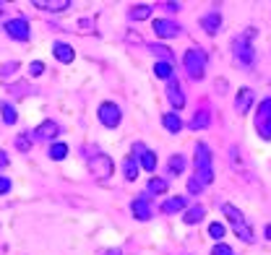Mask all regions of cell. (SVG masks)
Returning a JSON list of instances; mask_svg holds the SVG:
<instances>
[{
  "label": "cell",
  "mask_w": 271,
  "mask_h": 255,
  "mask_svg": "<svg viewBox=\"0 0 271 255\" xmlns=\"http://www.w3.org/2000/svg\"><path fill=\"white\" fill-rule=\"evenodd\" d=\"M222 214L227 216V221L232 224V229H235V235L242 240V242H248L251 245L256 237H253V229H251V224H248V219L242 216V211L237 206H232V203H224L222 206Z\"/></svg>",
  "instance_id": "obj_1"
},
{
  "label": "cell",
  "mask_w": 271,
  "mask_h": 255,
  "mask_svg": "<svg viewBox=\"0 0 271 255\" xmlns=\"http://www.w3.org/2000/svg\"><path fill=\"white\" fill-rule=\"evenodd\" d=\"M196 180L206 188L209 182H214V156L206 144L196 146Z\"/></svg>",
  "instance_id": "obj_2"
},
{
  "label": "cell",
  "mask_w": 271,
  "mask_h": 255,
  "mask_svg": "<svg viewBox=\"0 0 271 255\" xmlns=\"http://www.w3.org/2000/svg\"><path fill=\"white\" fill-rule=\"evenodd\" d=\"M183 65L185 71L193 81H201L203 73H206V52H203L201 47H191L185 50V58H183Z\"/></svg>",
  "instance_id": "obj_3"
},
{
  "label": "cell",
  "mask_w": 271,
  "mask_h": 255,
  "mask_svg": "<svg viewBox=\"0 0 271 255\" xmlns=\"http://www.w3.org/2000/svg\"><path fill=\"white\" fill-rule=\"evenodd\" d=\"M253 34H256L253 29H248L242 37L235 39V58H237V63L245 65V68H251V65H253V58H256V52H253V47H251Z\"/></svg>",
  "instance_id": "obj_4"
},
{
  "label": "cell",
  "mask_w": 271,
  "mask_h": 255,
  "mask_svg": "<svg viewBox=\"0 0 271 255\" xmlns=\"http://www.w3.org/2000/svg\"><path fill=\"white\" fill-rule=\"evenodd\" d=\"M256 130L263 141H271V99H263L258 112H256Z\"/></svg>",
  "instance_id": "obj_5"
},
{
  "label": "cell",
  "mask_w": 271,
  "mask_h": 255,
  "mask_svg": "<svg viewBox=\"0 0 271 255\" xmlns=\"http://www.w3.org/2000/svg\"><path fill=\"white\" fill-rule=\"evenodd\" d=\"M89 169H92V175L97 180H107L112 175V169H115V164H112V159L107 154H94L89 159Z\"/></svg>",
  "instance_id": "obj_6"
},
{
  "label": "cell",
  "mask_w": 271,
  "mask_h": 255,
  "mask_svg": "<svg viewBox=\"0 0 271 255\" xmlns=\"http://www.w3.org/2000/svg\"><path fill=\"white\" fill-rule=\"evenodd\" d=\"M99 123L104 125V128H118L120 125V107L115 104V102H104V104H99Z\"/></svg>",
  "instance_id": "obj_7"
},
{
  "label": "cell",
  "mask_w": 271,
  "mask_h": 255,
  "mask_svg": "<svg viewBox=\"0 0 271 255\" xmlns=\"http://www.w3.org/2000/svg\"><path fill=\"white\" fill-rule=\"evenodd\" d=\"M180 29L175 21H170V18H154V34L156 37H162V39H172V37H180Z\"/></svg>",
  "instance_id": "obj_8"
},
{
  "label": "cell",
  "mask_w": 271,
  "mask_h": 255,
  "mask_svg": "<svg viewBox=\"0 0 271 255\" xmlns=\"http://www.w3.org/2000/svg\"><path fill=\"white\" fill-rule=\"evenodd\" d=\"M130 211H133V216L139 219V221H149L151 219V198H149V193H144V195H139L133 203H130Z\"/></svg>",
  "instance_id": "obj_9"
},
{
  "label": "cell",
  "mask_w": 271,
  "mask_h": 255,
  "mask_svg": "<svg viewBox=\"0 0 271 255\" xmlns=\"http://www.w3.org/2000/svg\"><path fill=\"white\" fill-rule=\"evenodd\" d=\"M6 32H8V37H13V39H18V42H26V39L32 37L29 24H26L24 18H13V21H8V24H6Z\"/></svg>",
  "instance_id": "obj_10"
},
{
  "label": "cell",
  "mask_w": 271,
  "mask_h": 255,
  "mask_svg": "<svg viewBox=\"0 0 271 255\" xmlns=\"http://www.w3.org/2000/svg\"><path fill=\"white\" fill-rule=\"evenodd\" d=\"M133 156H139L141 167H144L146 172H154V169H156V156H154V151H149L144 144H136V146H133Z\"/></svg>",
  "instance_id": "obj_11"
},
{
  "label": "cell",
  "mask_w": 271,
  "mask_h": 255,
  "mask_svg": "<svg viewBox=\"0 0 271 255\" xmlns=\"http://www.w3.org/2000/svg\"><path fill=\"white\" fill-rule=\"evenodd\" d=\"M167 99H170V104L175 109H183L185 107V94H183V89H180V83L175 78H170V83H167Z\"/></svg>",
  "instance_id": "obj_12"
},
{
  "label": "cell",
  "mask_w": 271,
  "mask_h": 255,
  "mask_svg": "<svg viewBox=\"0 0 271 255\" xmlns=\"http://www.w3.org/2000/svg\"><path fill=\"white\" fill-rule=\"evenodd\" d=\"M34 8L60 13V11H65V8H71V0H34Z\"/></svg>",
  "instance_id": "obj_13"
},
{
  "label": "cell",
  "mask_w": 271,
  "mask_h": 255,
  "mask_svg": "<svg viewBox=\"0 0 271 255\" xmlns=\"http://www.w3.org/2000/svg\"><path fill=\"white\" fill-rule=\"evenodd\" d=\"M251 104H253V91L251 89H240L237 97H235V109L242 115V112L251 109Z\"/></svg>",
  "instance_id": "obj_14"
},
{
  "label": "cell",
  "mask_w": 271,
  "mask_h": 255,
  "mask_svg": "<svg viewBox=\"0 0 271 255\" xmlns=\"http://www.w3.org/2000/svg\"><path fill=\"white\" fill-rule=\"evenodd\" d=\"M201 26L206 29V34H216L219 26H222V16H219V11H211V13L203 16V18H201Z\"/></svg>",
  "instance_id": "obj_15"
},
{
  "label": "cell",
  "mask_w": 271,
  "mask_h": 255,
  "mask_svg": "<svg viewBox=\"0 0 271 255\" xmlns=\"http://www.w3.org/2000/svg\"><path fill=\"white\" fill-rule=\"evenodd\" d=\"M52 55L60 60V63H73V47L65 42H55L52 44Z\"/></svg>",
  "instance_id": "obj_16"
},
{
  "label": "cell",
  "mask_w": 271,
  "mask_h": 255,
  "mask_svg": "<svg viewBox=\"0 0 271 255\" xmlns=\"http://www.w3.org/2000/svg\"><path fill=\"white\" fill-rule=\"evenodd\" d=\"M58 130H60V128H58L52 120H44V123L34 130V135L39 138V141H50V138H55V135H58Z\"/></svg>",
  "instance_id": "obj_17"
},
{
  "label": "cell",
  "mask_w": 271,
  "mask_h": 255,
  "mask_svg": "<svg viewBox=\"0 0 271 255\" xmlns=\"http://www.w3.org/2000/svg\"><path fill=\"white\" fill-rule=\"evenodd\" d=\"M183 208H185V198L183 195H175V198H170V201L162 203V214H177V211H183Z\"/></svg>",
  "instance_id": "obj_18"
},
{
  "label": "cell",
  "mask_w": 271,
  "mask_h": 255,
  "mask_svg": "<svg viewBox=\"0 0 271 255\" xmlns=\"http://www.w3.org/2000/svg\"><path fill=\"white\" fill-rule=\"evenodd\" d=\"M162 125H165L170 133H180V130H183V120H180V115H175V112H167V115H165Z\"/></svg>",
  "instance_id": "obj_19"
},
{
  "label": "cell",
  "mask_w": 271,
  "mask_h": 255,
  "mask_svg": "<svg viewBox=\"0 0 271 255\" xmlns=\"http://www.w3.org/2000/svg\"><path fill=\"white\" fill-rule=\"evenodd\" d=\"M139 161H136V156L130 154L125 161H123V175H125V180H136V177H139Z\"/></svg>",
  "instance_id": "obj_20"
},
{
  "label": "cell",
  "mask_w": 271,
  "mask_h": 255,
  "mask_svg": "<svg viewBox=\"0 0 271 255\" xmlns=\"http://www.w3.org/2000/svg\"><path fill=\"white\" fill-rule=\"evenodd\" d=\"M203 214H206V208H203V206H191L185 211V216H183V221L185 224H198L203 219Z\"/></svg>",
  "instance_id": "obj_21"
},
{
  "label": "cell",
  "mask_w": 271,
  "mask_h": 255,
  "mask_svg": "<svg viewBox=\"0 0 271 255\" xmlns=\"http://www.w3.org/2000/svg\"><path fill=\"white\" fill-rule=\"evenodd\" d=\"M154 73H156V78H172V63H165V60H156V65H154Z\"/></svg>",
  "instance_id": "obj_22"
},
{
  "label": "cell",
  "mask_w": 271,
  "mask_h": 255,
  "mask_svg": "<svg viewBox=\"0 0 271 255\" xmlns=\"http://www.w3.org/2000/svg\"><path fill=\"white\" fill-rule=\"evenodd\" d=\"M151 16V6H136V8H130V18L133 21H146Z\"/></svg>",
  "instance_id": "obj_23"
},
{
  "label": "cell",
  "mask_w": 271,
  "mask_h": 255,
  "mask_svg": "<svg viewBox=\"0 0 271 255\" xmlns=\"http://www.w3.org/2000/svg\"><path fill=\"white\" fill-rule=\"evenodd\" d=\"M0 109H3V120H6V125H16V120H18V115H16V107L6 102V104L0 107Z\"/></svg>",
  "instance_id": "obj_24"
},
{
  "label": "cell",
  "mask_w": 271,
  "mask_h": 255,
  "mask_svg": "<svg viewBox=\"0 0 271 255\" xmlns=\"http://www.w3.org/2000/svg\"><path fill=\"white\" fill-rule=\"evenodd\" d=\"M183 169H185V159L180 156V154H175V156L170 159V172H172V175H180Z\"/></svg>",
  "instance_id": "obj_25"
},
{
  "label": "cell",
  "mask_w": 271,
  "mask_h": 255,
  "mask_svg": "<svg viewBox=\"0 0 271 255\" xmlns=\"http://www.w3.org/2000/svg\"><path fill=\"white\" fill-rule=\"evenodd\" d=\"M65 154H68V146L65 144H52L50 146V159L60 161V159H65Z\"/></svg>",
  "instance_id": "obj_26"
},
{
  "label": "cell",
  "mask_w": 271,
  "mask_h": 255,
  "mask_svg": "<svg viewBox=\"0 0 271 255\" xmlns=\"http://www.w3.org/2000/svg\"><path fill=\"white\" fill-rule=\"evenodd\" d=\"M206 125H209V112H198L196 118L191 120V128H193V130H198V128H206Z\"/></svg>",
  "instance_id": "obj_27"
},
{
  "label": "cell",
  "mask_w": 271,
  "mask_h": 255,
  "mask_svg": "<svg viewBox=\"0 0 271 255\" xmlns=\"http://www.w3.org/2000/svg\"><path fill=\"white\" fill-rule=\"evenodd\" d=\"M167 190V182L159 180V177H151L149 180V193H165Z\"/></svg>",
  "instance_id": "obj_28"
},
{
  "label": "cell",
  "mask_w": 271,
  "mask_h": 255,
  "mask_svg": "<svg viewBox=\"0 0 271 255\" xmlns=\"http://www.w3.org/2000/svg\"><path fill=\"white\" fill-rule=\"evenodd\" d=\"M209 235H211L216 242H222V237H224V224H219V221L209 224Z\"/></svg>",
  "instance_id": "obj_29"
},
{
  "label": "cell",
  "mask_w": 271,
  "mask_h": 255,
  "mask_svg": "<svg viewBox=\"0 0 271 255\" xmlns=\"http://www.w3.org/2000/svg\"><path fill=\"white\" fill-rule=\"evenodd\" d=\"M156 55H159L165 63H172V52H170V47H165V44H154V47H151Z\"/></svg>",
  "instance_id": "obj_30"
},
{
  "label": "cell",
  "mask_w": 271,
  "mask_h": 255,
  "mask_svg": "<svg viewBox=\"0 0 271 255\" xmlns=\"http://www.w3.org/2000/svg\"><path fill=\"white\" fill-rule=\"evenodd\" d=\"M211 255H237L230 245H224V242H216V247L211 250Z\"/></svg>",
  "instance_id": "obj_31"
},
{
  "label": "cell",
  "mask_w": 271,
  "mask_h": 255,
  "mask_svg": "<svg viewBox=\"0 0 271 255\" xmlns=\"http://www.w3.org/2000/svg\"><path fill=\"white\" fill-rule=\"evenodd\" d=\"M16 68H18V63H6L3 68H0V78H8V76H13V71H16Z\"/></svg>",
  "instance_id": "obj_32"
},
{
  "label": "cell",
  "mask_w": 271,
  "mask_h": 255,
  "mask_svg": "<svg viewBox=\"0 0 271 255\" xmlns=\"http://www.w3.org/2000/svg\"><path fill=\"white\" fill-rule=\"evenodd\" d=\"M42 73H44V65H42L39 60L29 65V76H34V78H37V76H42Z\"/></svg>",
  "instance_id": "obj_33"
},
{
  "label": "cell",
  "mask_w": 271,
  "mask_h": 255,
  "mask_svg": "<svg viewBox=\"0 0 271 255\" xmlns=\"http://www.w3.org/2000/svg\"><path fill=\"white\" fill-rule=\"evenodd\" d=\"M188 190H191V193H201V190H203V185L193 177V180H188Z\"/></svg>",
  "instance_id": "obj_34"
},
{
  "label": "cell",
  "mask_w": 271,
  "mask_h": 255,
  "mask_svg": "<svg viewBox=\"0 0 271 255\" xmlns=\"http://www.w3.org/2000/svg\"><path fill=\"white\" fill-rule=\"evenodd\" d=\"M8 190H11V180L8 177H0V195L8 193Z\"/></svg>",
  "instance_id": "obj_35"
},
{
  "label": "cell",
  "mask_w": 271,
  "mask_h": 255,
  "mask_svg": "<svg viewBox=\"0 0 271 255\" xmlns=\"http://www.w3.org/2000/svg\"><path fill=\"white\" fill-rule=\"evenodd\" d=\"M16 146H18L21 151H26V149H29V141H26V138H24V135H21V138H18V141H16Z\"/></svg>",
  "instance_id": "obj_36"
},
{
  "label": "cell",
  "mask_w": 271,
  "mask_h": 255,
  "mask_svg": "<svg viewBox=\"0 0 271 255\" xmlns=\"http://www.w3.org/2000/svg\"><path fill=\"white\" fill-rule=\"evenodd\" d=\"M8 164V156H6V151H0V167H6Z\"/></svg>",
  "instance_id": "obj_37"
},
{
  "label": "cell",
  "mask_w": 271,
  "mask_h": 255,
  "mask_svg": "<svg viewBox=\"0 0 271 255\" xmlns=\"http://www.w3.org/2000/svg\"><path fill=\"white\" fill-rule=\"evenodd\" d=\"M165 8H167V11H180V3H167Z\"/></svg>",
  "instance_id": "obj_38"
},
{
  "label": "cell",
  "mask_w": 271,
  "mask_h": 255,
  "mask_svg": "<svg viewBox=\"0 0 271 255\" xmlns=\"http://www.w3.org/2000/svg\"><path fill=\"white\" fill-rule=\"evenodd\" d=\"M266 240H271V224L266 226Z\"/></svg>",
  "instance_id": "obj_39"
},
{
  "label": "cell",
  "mask_w": 271,
  "mask_h": 255,
  "mask_svg": "<svg viewBox=\"0 0 271 255\" xmlns=\"http://www.w3.org/2000/svg\"><path fill=\"white\" fill-rule=\"evenodd\" d=\"M107 255H120V250H110Z\"/></svg>",
  "instance_id": "obj_40"
},
{
  "label": "cell",
  "mask_w": 271,
  "mask_h": 255,
  "mask_svg": "<svg viewBox=\"0 0 271 255\" xmlns=\"http://www.w3.org/2000/svg\"><path fill=\"white\" fill-rule=\"evenodd\" d=\"M3 8H6V3H0V13H3Z\"/></svg>",
  "instance_id": "obj_41"
}]
</instances>
